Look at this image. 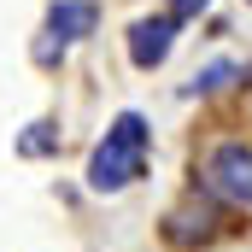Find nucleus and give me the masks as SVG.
<instances>
[{"label":"nucleus","mask_w":252,"mask_h":252,"mask_svg":"<svg viewBox=\"0 0 252 252\" xmlns=\"http://www.w3.org/2000/svg\"><path fill=\"white\" fill-rule=\"evenodd\" d=\"M147 147H153V129L141 112H118V124L106 129V141L94 147L88 158V188L94 193H124L147 176Z\"/></svg>","instance_id":"1"},{"label":"nucleus","mask_w":252,"mask_h":252,"mask_svg":"<svg viewBox=\"0 0 252 252\" xmlns=\"http://www.w3.org/2000/svg\"><path fill=\"white\" fill-rule=\"evenodd\" d=\"M199 182H205L211 193H223V199H235V205L252 211V147H247V141H223V147H211Z\"/></svg>","instance_id":"2"},{"label":"nucleus","mask_w":252,"mask_h":252,"mask_svg":"<svg viewBox=\"0 0 252 252\" xmlns=\"http://www.w3.org/2000/svg\"><path fill=\"white\" fill-rule=\"evenodd\" d=\"M176 18L170 12H158V18H135L129 24V64L135 70H158V64L170 59V47H176Z\"/></svg>","instance_id":"3"},{"label":"nucleus","mask_w":252,"mask_h":252,"mask_svg":"<svg viewBox=\"0 0 252 252\" xmlns=\"http://www.w3.org/2000/svg\"><path fill=\"white\" fill-rule=\"evenodd\" d=\"M217 223H223L217 205L193 193V199H182V205L164 211V241L170 247H205V241H217Z\"/></svg>","instance_id":"4"},{"label":"nucleus","mask_w":252,"mask_h":252,"mask_svg":"<svg viewBox=\"0 0 252 252\" xmlns=\"http://www.w3.org/2000/svg\"><path fill=\"white\" fill-rule=\"evenodd\" d=\"M94 30H100V6H94V0H53V6H47V35H53L59 47L88 41Z\"/></svg>","instance_id":"5"},{"label":"nucleus","mask_w":252,"mask_h":252,"mask_svg":"<svg viewBox=\"0 0 252 252\" xmlns=\"http://www.w3.org/2000/svg\"><path fill=\"white\" fill-rule=\"evenodd\" d=\"M229 82H235V64H229V59H211L205 70H193V82L182 88V94L199 100V94H217V88H229Z\"/></svg>","instance_id":"6"},{"label":"nucleus","mask_w":252,"mask_h":252,"mask_svg":"<svg viewBox=\"0 0 252 252\" xmlns=\"http://www.w3.org/2000/svg\"><path fill=\"white\" fill-rule=\"evenodd\" d=\"M18 153H24V158H47V153H59V129L47 124V118L30 124L24 135H18Z\"/></svg>","instance_id":"7"},{"label":"nucleus","mask_w":252,"mask_h":252,"mask_svg":"<svg viewBox=\"0 0 252 252\" xmlns=\"http://www.w3.org/2000/svg\"><path fill=\"white\" fill-rule=\"evenodd\" d=\"M205 6H211V0H170V18H176V24H188V18L205 12Z\"/></svg>","instance_id":"8"},{"label":"nucleus","mask_w":252,"mask_h":252,"mask_svg":"<svg viewBox=\"0 0 252 252\" xmlns=\"http://www.w3.org/2000/svg\"><path fill=\"white\" fill-rule=\"evenodd\" d=\"M59 59H64V47L53 35H41V41H35V64H59Z\"/></svg>","instance_id":"9"}]
</instances>
